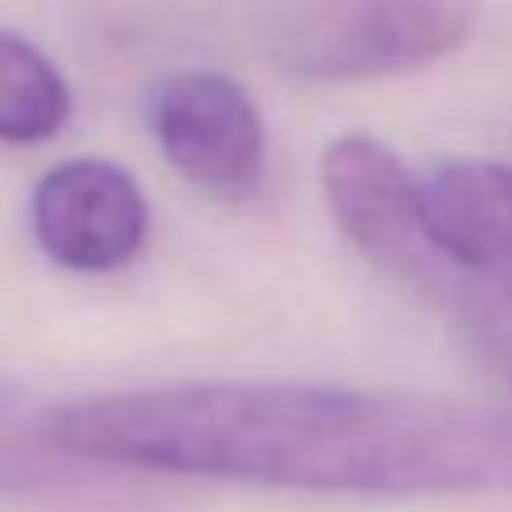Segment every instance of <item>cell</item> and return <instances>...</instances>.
<instances>
[{
	"mask_svg": "<svg viewBox=\"0 0 512 512\" xmlns=\"http://www.w3.org/2000/svg\"><path fill=\"white\" fill-rule=\"evenodd\" d=\"M44 448L84 464L212 476L296 492L464 496L512 488V408L336 384L224 380L64 400Z\"/></svg>",
	"mask_w": 512,
	"mask_h": 512,
	"instance_id": "obj_1",
	"label": "cell"
},
{
	"mask_svg": "<svg viewBox=\"0 0 512 512\" xmlns=\"http://www.w3.org/2000/svg\"><path fill=\"white\" fill-rule=\"evenodd\" d=\"M320 192L344 240L444 316L456 340L512 388V284L448 260L420 200V176L376 136H336L320 156Z\"/></svg>",
	"mask_w": 512,
	"mask_h": 512,
	"instance_id": "obj_2",
	"label": "cell"
},
{
	"mask_svg": "<svg viewBox=\"0 0 512 512\" xmlns=\"http://www.w3.org/2000/svg\"><path fill=\"white\" fill-rule=\"evenodd\" d=\"M480 0H276L264 48L304 84H352L428 68L468 44Z\"/></svg>",
	"mask_w": 512,
	"mask_h": 512,
	"instance_id": "obj_3",
	"label": "cell"
},
{
	"mask_svg": "<svg viewBox=\"0 0 512 512\" xmlns=\"http://www.w3.org/2000/svg\"><path fill=\"white\" fill-rule=\"evenodd\" d=\"M148 128L160 156L212 196H248L264 176V120L248 92L212 68H180L148 92Z\"/></svg>",
	"mask_w": 512,
	"mask_h": 512,
	"instance_id": "obj_4",
	"label": "cell"
},
{
	"mask_svg": "<svg viewBox=\"0 0 512 512\" xmlns=\"http://www.w3.org/2000/svg\"><path fill=\"white\" fill-rule=\"evenodd\" d=\"M28 224L52 264L68 272H116L148 240V200L128 168L80 156L36 180Z\"/></svg>",
	"mask_w": 512,
	"mask_h": 512,
	"instance_id": "obj_5",
	"label": "cell"
},
{
	"mask_svg": "<svg viewBox=\"0 0 512 512\" xmlns=\"http://www.w3.org/2000/svg\"><path fill=\"white\" fill-rule=\"evenodd\" d=\"M436 248L472 276L512 284V164L444 160L420 176Z\"/></svg>",
	"mask_w": 512,
	"mask_h": 512,
	"instance_id": "obj_6",
	"label": "cell"
},
{
	"mask_svg": "<svg viewBox=\"0 0 512 512\" xmlns=\"http://www.w3.org/2000/svg\"><path fill=\"white\" fill-rule=\"evenodd\" d=\"M72 116V88L60 68L20 32L0 28V140L44 144Z\"/></svg>",
	"mask_w": 512,
	"mask_h": 512,
	"instance_id": "obj_7",
	"label": "cell"
}]
</instances>
